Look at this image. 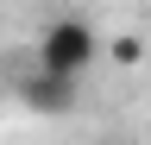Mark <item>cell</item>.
I'll return each instance as SVG.
<instances>
[{
    "mask_svg": "<svg viewBox=\"0 0 151 145\" xmlns=\"http://www.w3.org/2000/svg\"><path fill=\"white\" fill-rule=\"evenodd\" d=\"M13 95H19V107H32V114H44V120L76 114V82L69 76H50V69H38V63H25L13 76Z\"/></svg>",
    "mask_w": 151,
    "mask_h": 145,
    "instance_id": "cell-2",
    "label": "cell"
},
{
    "mask_svg": "<svg viewBox=\"0 0 151 145\" xmlns=\"http://www.w3.org/2000/svg\"><path fill=\"white\" fill-rule=\"evenodd\" d=\"M107 63L113 69H139L145 63V38H132V32L126 38H107Z\"/></svg>",
    "mask_w": 151,
    "mask_h": 145,
    "instance_id": "cell-3",
    "label": "cell"
},
{
    "mask_svg": "<svg viewBox=\"0 0 151 145\" xmlns=\"http://www.w3.org/2000/svg\"><path fill=\"white\" fill-rule=\"evenodd\" d=\"M94 57H101V32H94L88 19H76V13L50 19L44 32H38V44H32V63L50 69V76H69V82H82L94 69Z\"/></svg>",
    "mask_w": 151,
    "mask_h": 145,
    "instance_id": "cell-1",
    "label": "cell"
}]
</instances>
